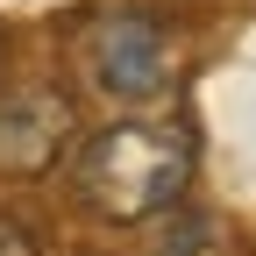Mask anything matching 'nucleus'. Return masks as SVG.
<instances>
[{
    "label": "nucleus",
    "mask_w": 256,
    "mask_h": 256,
    "mask_svg": "<svg viewBox=\"0 0 256 256\" xmlns=\"http://www.w3.org/2000/svg\"><path fill=\"white\" fill-rule=\"evenodd\" d=\"M200 171V136L185 114H128L72 150V192L92 220L136 228L150 214H171Z\"/></svg>",
    "instance_id": "1"
},
{
    "label": "nucleus",
    "mask_w": 256,
    "mask_h": 256,
    "mask_svg": "<svg viewBox=\"0 0 256 256\" xmlns=\"http://www.w3.org/2000/svg\"><path fill=\"white\" fill-rule=\"evenodd\" d=\"M78 72L114 107L164 100L171 86V22L150 8H107L78 28Z\"/></svg>",
    "instance_id": "2"
},
{
    "label": "nucleus",
    "mask_w": 256,
    "mask_h": 256,
    "mask_svg": "<svg viewBox=\"0 0 256 256\" xmlns=\"http://www.w3.org/2000/svg\"><path fill=\"white\" fill-rule=\"evenodd\" d=\"M78 150V100L28 72L0 86V178H43Z\"/></svg>",
    "instance_id": "3"
},
{
    "label": "nucleus",
    "mask_w": 256,
    "mask_h": 256,
    "mask_svg": "<svg viewBox=\"0 0 256 256\" xmlns=\"http://www.w3.org/2000/svg\"><path fill=\"white\" fill-rule=\"evenodd\" d=\"M156 256H235V242H228V228H220L214 214L185 206V214L171 220V235H164V249H156Z\"/></svg>",
    "instance_id": "4"
},
{
    "label": "nucleus",
    "mask_w": 256,
    "mask_h": 256,
    "mask_svg": "<svg viewBox=\"0 0 256 256\" xmlns=\"http://www.w3.org/2000/svg\"><path fill=\"white\" fill-rule=\"evenodd\" d=\"M0 256H43V242L28 235L22 220H8V214H0Z\"/></svg>",
    "instance_id": "5"
}]
</instances>
